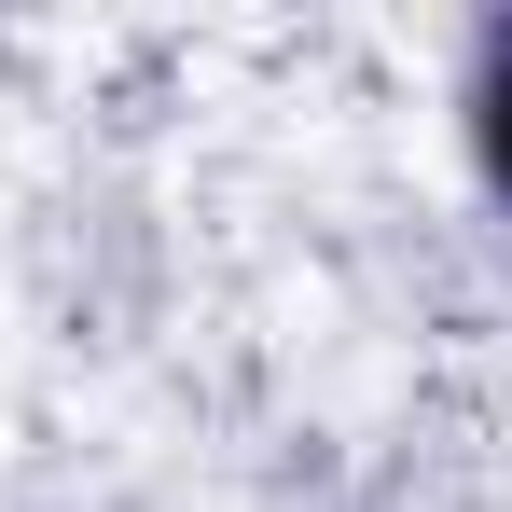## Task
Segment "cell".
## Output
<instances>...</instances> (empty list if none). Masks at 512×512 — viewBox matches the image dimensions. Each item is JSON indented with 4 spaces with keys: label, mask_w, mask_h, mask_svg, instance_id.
I'll use <instances>...</instances> for the list:
<instances>
[{
    "label": "cell",
    "mask_w": 512,
    "mask_h": 512,
    "mask_svg": "<svg viewBox=\"0 0 512 512\" xmlns=\"http://www.w3.org/2000/svg\"><path fill=\"white\" fill-rule=\"evenodd\" d=\"M457 153L485 180V208L512 222V0L471 28V56H457Z\"/></svg>",
    "instance_id": "cell-1"
}]
</instances>
